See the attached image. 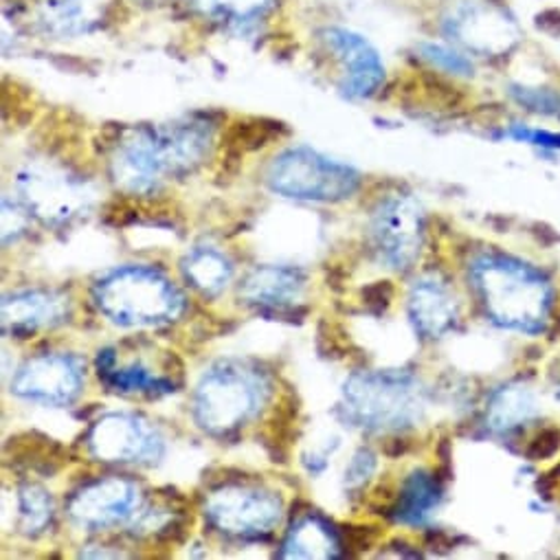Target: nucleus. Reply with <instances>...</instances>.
<instances>
[{
    "instance_id": "obj_1",
    "label": "nucleus",
    "mask_w": 560,
    "mask_h": 560,
    "mask_svg": "<svg viewBox=\"0 0 560 560\" xmlns=\"http://www.w3.org/2000/svg\"><path fill=\"white\" fill-rule=\"evenodd\" d=\"M472 282L497 326L525 335L545 328L553 291L538 268L508 255H481L472 264Z\"/></svg>"
},
{
    "instance_id": "obj_2",
    "label": "nucleus",
    "mask_w": 560,
    "mask_h": 560,
    "mask_svg": "<svg viewBox=\"0 0 560 560\" xmlns=\"http://www.w3.org/2000/svg\"><path fill=\"white\" fill-rule=\"evenodd\" d=\"M100 308L121 324H159L176 317L183 308L180 295L154 270L126 268L97 287Z\"/></svg>"
},
{
    "instance_id": "obj_3",
    "label": "nucleus",
    "mask_w": 560,
    "mask_h": 560,
    "mask_svg": "<svg viewBox=\"0 0 560 560\" xmlns=\"http://www.w3.org/2000/svg\"><path fill=\"white\" fill-rule=\"evenodd\" d=\"M359 174L322 156L311 148H295L277 156L268 170V183L275 191L291 198L343 200L359 187Z\"/></svg>"
},
{
    "instance_id": "obj_4",
    "label": "nucleus",
    "mask_w": 560,
    "mask_h": 560,
    "mask_svg": "<svg viewBox=\"0 0 560 560\" xmlns=\"http://www.w3.org/2000/svg\"><path fill=\"white\" fill-rule=\"evenodd\" d=\"M350 411L363 427H407L422 413V392L411 376L376 374L357 376L346 385Z\"/></svg>"
},
{
    "instance_id": "obj_5",
    "label": "nucleus",
    "mask_w": 560,
    "mask_h": 560,
    "mask_svg": "<svg viewBox=\"0 0 560 560\" xmlns=\"http://www.w3.org/2000/svg\"><path fill=\"white\" fill-rule=\"evenodd\" d=\"M257 381L235 368L211 370L196 394V416L211 431L240 427L257 409Z\"/></svg>"
},
{
    "instance_id": "obj_6",
    "label": "nucleus",
    "mask_w": 560,
    "mask_h": 560,
    "mask_svg": "<svg viewBox=\"0 0 560 560\" xmlns=\"http://www.w3.org/2000/svg\"><path fill=\"white\" fill-rule=\"evenodd\" d=\"M422 209L413 198L394 196L374 215V240L383 259L396 268H409L422 246Z\"/></svg>"
},
{
    "instance_id": "obj_7",
    "label": "nucleus",
    "mask_w": 560,
    "mask_h": 560,
    "mask_svg": "<svg viewBox=\"0 0 560 560\" xmlns=\"http://www.w3.org/2000/svg\"><path fill=\"white\" fill-rule=\"evenodd\" d=\"M446 34L470 51L499 56L516 43L514 23L481 0H462L444 19Z\"/></svg>"
},
{
    "instance_id": "obj_8",
    "label": "nucleus",
    "mask_w": 560,
    "mask_h": 560,
    "mask_svg": "<svg viewBox=\"0 0 560 560\" xmlns=\"http://www.w3.org/2000/svg\"><path fill=\"white\" fill-rule=\"evenodd\" d=\"M209 514L218 527L231 534H259L277 523L279 501L266 492L229 488L211 497Z\"/></svg>"
},
{
    "instance_id": "obj_9",
    "label": "nucleus",
    "mask_w": 560,
    "mask_h": 560,
    "mask_svg": "<svg viewBox=\"0 0 560 560\" xmlns=\"http://www.w3.org/2000/svg\"><path fill=\"white\" fill-rule=\"evenodd\" d=\"M324 40L346 71L343 91L350 97H368L383 84L385 67L376 49L365 38L354 32L332 27L324 32Z\"/></svg>"
},
{
    "instance_id": "obj_10",
    "label": "nucleus",
    "mask_w": 560,
    "mask_h": 560,
    "mask_svg": "<svg viewBox=\"0 0 560 560\" xmlns=\"http://www.w3.org/2000/svg\"><path fill=\"white\" fill-rule=\"evenodd\" d=\"M12 387L25 398L65 405L80 394L82 372L69 357H40L19 372Z\"/></svg>"
},
{
    "instance_id": "obj_11",
    "label": "nucleus",
    "mask_w": 560,
    "mask_h": 560,
    "mask_svg": "<svg viewBox=\"0 0 560 560\" xmlns=\"http://www.w3.org/2000/svg\"><path fill=\"white\" fill-rule=\"evenodd\" d=\"M91 448L106 462H137L159 455L161 440L132 416H106L91 433Z\"/></svg>"
},
{
    "instance_id": "obj_12",
    "label": "nucleus",
    "mask_w": 560,
    "mask_h": 560,
    "mask_svg": "<svg viewBox=\"0 0 560 560\" xmlns=\"http://www.w3.org/2000/svg\"><path fill=\"white\" fill-rule=\"evenodd\" d=\"M137 508L139 494L132 483L124 479H104L75 497L71 514L82 525L106 527L135 516Z\"/></svg>"
},
{
    "instance_id": "obj_13",
    "label": "nucleus",
    "mask_w": 560,
    "mask_h": 560,
    "mask_svg": "<svg viewBox=\"0 0 560 560\" xmlns=\"http://www.w3.org/2000/svg\"><path fill=\"white\" fill-rule=\"evenodd\" d=\"M409 315L420 335L438 339L455 326L457 304L444 282L435 277H424L411 289Z\"/></svg>"
},
{
    "instance_id": "obj_14",
    "label": "nucleus",
    "mask_w": 560,
    "mask_h": 560,
    "mask_svg": "<svg viewBox=\"0 0 560 560\" xmlns=\"http://www.w3.org/2000/svg\"><path fill=\"white\" fill-rule=\"evenodd\" d=\"M156 152L167 172H189L202 163L209 152L211 130L207 124L187 121L165 128H154Z\"/></svg>"
},
{
    "instance_id": "obj_15",
    "label": "nucleus",
    "mask_w": 560,
    "mask_h": 560,
    "mask_svg": "<svg viewBox=\"0 0 560 560\" xmlns=\"http://www.w3.org/2000/svg\"><path fill=\"white\" fill-rule=\"evenodd\" d=\"M306 289V275L293 268L264 266L255 268L242 287V298L266 308H284L298 304Z\"/></svg>"
},
{
    "instance_id": "obj_16",
    "label": "nucleus",
    "mask_w": 560,
    "mask_h": 560,
    "mask_svg": "<svg viewBox=\"0 0 560 560\" xmlns=\"http://www.w3.org/2000/svg\"><path fill=\"white\" fill-rule=\"evenodd\" d=\"M67 313V300L54 293H21L3 302V326L12 332H34L56 326Z\"/></svg>"
},
{
    "instance_id": "obj_17",
    "label": "nucleus",
    "mask_w": 560,
    "mask_h": 560,
    "mask_svg": "<svg viewBox=\"0 0 560 560\" xmlns=\"http://www.w3.org/2000/svg\"><path fill=\"white\" fill-rule=\"evenodd\" d=\"M21 187L30 200V207H34L38 215H45L47 220H65L73 215L82 200V191H78L75 185L65 176L30 172L21 176Z\"/></svg>"
},
{
    "instance_id": "obj_18",
    "label": "nucleus",
    "mask_w": 560,
    "mask_h": 560,
    "mask_svg": "<svg viewBox=\"0 0 560 560\" xmlns=\"http://www.w3.org/2000/svg\"><path fill=\"white\" fill-rule=\"evenodd\" d=\"M38 23L60 38L82 36L100 23V8L95 0H43Z\"/></svg>"
},
{
    "instance_id": "obj_19",
    "label": "nucleus",
    "mask_w": 560,
    "mask_h": 560,
    "mask_svg": "<svg viewBox=\"0 0 560 560\" xmlns=\"http://www.w3.org/2000/svg\"><path fill=\"white\" fill-rule=\"evenodd\" d=\"M538 416L536 396L525 385H508L499 389L486 411V422L492 431L505 433L518 429Z\"/></svg>"
},
{
    "instance_id": "obj_20",
    "label": "nucleus",
    "mask_w": 560,
    "mask_h": 560,
    "mask_svg": "<svg viewBox=\"0 0 560 560\" xmlns=\"http://www.w3.org/2000/svg\"><path fill=\"white\" fill-rule=\"evenodd\" d=\"M442 497L438 479L429 470H413L400 490V497L396 501V518L402 523L418 525L422 523L431 510L438 505Z\"/></svg>"
},
{
    "instance_id": "obj_21",
    "label": "nucleus",
    "mask_w": 560,
    "mask_h": 560,
    "mask_svg": "<svg viewBox=\"0 0 560 560\" xmlns=\"http://www.w3.org/2000/svg\"><path fill=\"white\" fill-rule=\"evenodd\" d=\"M339 540L330 532V527L315 518L308 516L293 532L289 534V540L284 545V558H330L337 556Z\"/></svg>"
},
{
    "instance_id": "obj_22",
    "label": "nucleus",
    "mask_w": 560,
    "mask_h": 560,
    "mask_svg": "<svg viewBox=\"0 0 560 560\" xmlns=\"http://www.w3.org/2000/svg\"><path fill=\"white\" fill-rule=\"evenodd\" d=\"M183 268L189 282L205 295H218L233 272L229 259L213 248H196L187 255Z\"/></svg>"
},
{
    "instance_id": "obj_23",
    "label": "nucleus",
    "mask_w": 560,
    "mask_h": 560,
    "mask_svg": "<svg viewBox=\"0 0 560 560\" xmlns=\"http://www.w3.org/2000/svg\"><path fill=\"white\" fill-rule=\"evenodd\" d=\"M12 448H14L16 462H23V464L32 466L34 470L54 472L62 464L60 446L54 444V440H47L43 435H32V433L21 435V438L12 440Z\"/></svg>"
},
{
    "instance_id": "obj_24",
    "label": "nucleus",
    "mask_w": 560,
    "mask_h": 560,
    "mask_svg": "<svg viewBox=\"0 0 560 560\" xmlns=\"http://www.w3.org/2000/svg\"><path fill=\"white\" fill-rule=\"evenodd\" d=\"M272 5V0H198V8L222 23L242 25L261 19Z\"/></svg>"
},
{
    "instance_id": "obj_25",
    "label": "nucleus",
    "mask_w": 560,
    "mask_h": 560,
    "mask_svg": "<svg viewBox=\"0 0 560 560\" xmlns=\"http://www.w3.org/2000/svg\"><path fill=\"white\" fill-rule=\"evenodd\" d=\"M19 510L23 529L27 534H38L47 527V523L54 516V501L43 488L25 486L19 494Z\"/></svg>"
},
{
    "instance_id": "obj_26",
    "label": "nucleus",
    "mask_w": 560,
    "mask_h": 560,
    "mask_svg": "<svg viewBox=\"0 0 560 560\" xmlns=\"http://www.w3.org/2000/svg\"><path fill=\"white\" fill-rule=\"evenodd\" d=\"M418 51H420V58L424 62H429L433 69L444 71L448 75L468 78L475 71L472 62L453 47H446V45H440V43H420Z\"/></svg>"
},
{
    "instance_id": "obj_27",
    "label": "nucleus",
    "mask_w": 560,
    "mask_h": 560,
    "mask_svg": "<svg viewBox=\"0 0 560 560\" xmlns=\"http://www.w3.org/2000/svg\"><path fill=\"white\" fill-rule=\"evenodd\" d=\"M510 95L518 106H523L525 110H529L534 115H542V117L560 115V91H556V89L512 84Z\"/></svg>"
},
{
    "instance_id": "obj_28",
    "label": "nucleus",
    "mask_w": 560,
    "mask_h": 560,
    "mask_svg": "<svg viewBox=\"0 0 560 560\" xmlns=\"http://www.w3.org/2000/svg\"><path fill=\"white\" fill-rule=\"evenodd\" d=\"M505 135L514 141H523V143H529V145H536L542 150H560V132L514 124V126H510V130Z\"/></svg>"
},
{
    "instance_id": "obj_29",
    "label": "nucleus",
    "mask_w": 560,
    "mask_h": 560,
    "mask_svg": "<svg viewBox=\"0 0 560 560\" xmlns=\"http://www.w3.org/2000/svg\"><path fill=\"white\" fill-rule=\"evenodd\" d=\"M392 300H394V289L389 282H376L363 291L365 306L376 315L385 313L392 306Z\"/></svg>"
},
{
    "instance_id": "obj_30",
    "label": "nucleus",
    "mask_w": 560,
    "mask_h": 560,
    "mask_svg": "<svg viewBox=\"0 0 560 560\" xmlns=\"http://www.w3.org/2000/svg\"><path fill=\"white\" fill-rule=\"evenodd\" d=\"M374 466H376L374 455H372L370 451H359V453L354 455V459H352L348 472H346L348 486L354 488V486H361L363 481H368L370 475L374 472Z\"/></svg>"
},
{
    "instance_id": "obj_31",
    "label": "nucleus",
    "mask_w": 560,
    "mask_h": 560,
    "mask_svg": "<svg viewBox=\"0 0 560 560\" xmlns=\"http://www.w3.org/2000/svg\"><path fill=\"white\" fill-rule=\"evenodd\" d=\"M558 446H560V433L549 429V431H542V433L532 442L527 455H529L532 459H545V457L553 455Z\"/></svg>"
},
{
    "instance_id": "obj_32",
    "label": "nucleus",
    "mask_w": 560,
    "mask_h": 560,
    "mask_svg": "<svg viewBox=\"0 0 560 560\" xmlns=\"http://www.w3.org/2000/svg\"><path fill=\"white\" fill-rule=\"evenodd\" d=\"M370 527H348V536H350V545L354 549H370V545L374 542L376 534L374 532H368Z\"/></svg>"
}]
</instances>
